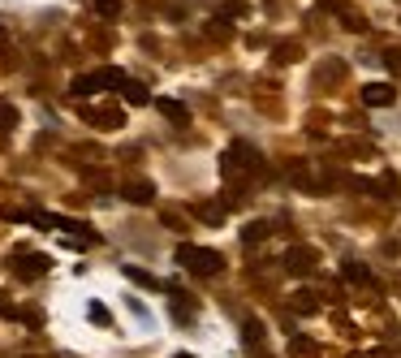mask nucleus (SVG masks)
Segmentation results:
<instances>
[{
  "label": "nucleus",
  "instance_id": "1",
  "mask_svg": "<svg viewBox=\"0 0 401 358\" xmlns=\"http://www.w3.org/2000/svg\"><path fill=\"white\" fill-rule=\"evenodd\" d=\"M177 264L186 272H195V276H216L224 259L216 251H207V246H190V242H182V246H177Z\"/></svg>",
  "mask_w": 401,
  "mask_h": 358
},
{
  "label": "nucleus",
  "instance_id": "2",
  "mask_svg": "<svg viewBox=\"0 0 401 358\" xmlns=\"http://www.w3.org/2000/svg\"><path fill=\"white\" fill-rule=\"evenodd\" d=\"M125 83V74L121 70H100V74H83V78H74V95H95L100 87H121Z\"/></svg>",
  "mask_w": 401,
  "mask_h": 358
},
{
  "label": "nucleus",
  "instance_id": "3",
  "mask_svg": "<svg viewBox=\"0 0 401 358\" xmlns=\"http://www.w3.org/2000/svg\"><path fill=\"white\" fill-rule=\"evenodd\" d=\"M224 177H242V173H250L254 169V147H246V143H233L229 151H224Z\"/></svg>",
  "mask_w": 401,
  "mask_h": 358
},
{
  "label": "nucleus",
  "instance_id": "4",
  "mask_svg": "<svg viewBox=\"0 0 401 358\" xmlns=\"http://www.w3.org/2000/svg\"><path fill=\"white\" fill-rule=\"evenodd\" d=\"M393 100H397V91H393L389 83H367V87H362V104H367V108H389Z\"/></svg>",
  "mask_w": 401,
  "mask_h": 358
},
{
  "label": "nucleus",
  "instance_id": "5",
  "mask_svg": "<svg viewBox=\"0 0 401 358\" xmlns=\"http://www.w3.org/2000/svg\"><path fill=\"white\" fill-rule=\"evenodd\" d=\"M47 268H52L47 255H18V264H13V272H18L22 281H35V276H43Z\"/></svg>",
  "mask_w": 401,
  "mask_h": 358
},
{
  "label": "nucleus",
  "instance_id": "6",
  "mask_svg": "<svg viewBox=\"0 0 401 358\" xmlns=\"http://www.w3.org/2000/svg\"><path fill=\"white\" fill-rule=\"evenodd\" d=\"M285 268H290L294 276H307V272H315V251H311V246H294L290 255H285Z\"/></svg>",
  "mask_w": 401,
  "mask_h": 358
},
{
  "label": "nucleus",
  "instance_id": "7",
  "mask_svg": "<svg viewBox=\"0 0 401 358\" xmlns=\"http://www.w3.org/2000/svg\"><path fill=\"white\" fill-rule=\"evenodd\" d=\"M87 121H95L100 129H117L121 125V112L117 108H87Z\"/></svg>",
  "mask_w": 401,
  "mask_h": 358
},
{
  "label": "nucleus",
  "instance_id": "8",
  "mask_svg": "<svg viewBox=\"0 0 401 358\" xmlns=\"http://www.w3.org/2000/svg\"><path fill=\"white\" fill-rule=\"evenodd\" d=\"M121 95H125V100H130V104H151V95H147V87H142V83H130V78H125V83H121Z\"/></svg>",
  "mask_w": 401,
  "mask_h": 358
},
{
  "label": "nucleus",
  "instance_id": "9",
  "mask_svg": "<svg viewBox=\"0 0 401 358\" xmlns=\"http://www.w3.org/2000/svg\"><path fill=\"white\" fill-rule=\"evenodd\" d=\"M121 194H125L130 203H138V207H142V203H151V194H155V190H151L147 182H130V186H125Z\"/></svg>",
  "mask_w": 401,
  "mask_h": 358
},
{
  "label": "nucleus",
  "instance_id": "10",
  "mask_svg": "<svg viewBox=\"0 0 401 358\" xmlns=\"http://www.w3.org/2000/svg\"><path fill=\"white\" fill-rule=\"evenodd\" d=\"M155 108H160V112H164V117H169V121H177V125H186V121H190V112H186V104H177V100H160Z\"/></svg>",
  "mask_w": 401,
  "mask_h": 358
},
{
  "label": "nucleus",
  "instance_id": "11",
  "mask_svg": "<svg viewBox=\"0 0 401 358\" xmlns=\"http://www.w3.org/2000/svg\"><path fill=\"white\" fill-rule=\"evenodd\" d=\"M268 233H272V224H268V220H250L246 229H242V242H246V246H254V242H263Z\"/></svg>",
  "mask_w": 401,
  "mask_h": 358
},
{
  "label": "nucleus",
  "instance_id": "12",
  "mask_svg": "<svg viewBox=\"0 0 401 358\" xmlns=\"http://www.w3.org/2000/svg\"><path fill=\"white\" fill-rule=\"evenodd\" d=\"M294 311H298V315H315V311H319V302H315L311 289H298V294H294Z\"/></svg>",
  "mask_w": 401,
  "mask_h": 358
},
{
  "label": "nucleus",
  "instance_id": "13",
  "mask_svg": "<svg viewBox=\"0 0 401 358\" xmlns=\"http://www.w3.org/2000/svg\"><path fill=\"white\" fill-rule=\"evenodd\" d=\"M195 211H199V220H207V224H220L224 220V207L220 203H199Z\"/></svg>",
  "mask_w": 401,
  "mask_h": 358
},
{
  "label": "nucleus",
  "instance_id": "14",
  "mask_svg": "<svg viewBox=\"0 0 401 358\" xmlns=\"http://www.w3.org/2000/svg\"><path fill=\"white\" fill-rule=\"evenodd\" d=\"M259 337H263V324L246 319V350H259Z\"/></svg>",
  "mask_w": 401,
  "mask_h": 358
},
{
  "label": "nucleus",
  "instance_id": "15",
  "mask_svg": "<svg viewBox=\"0 0 401 358\" xmlns=\"http://www.w3.org/2000/svg\"><path fill=\"white\" fill-rule=\"evenodd\" d=\"M95 13L100 18H121V0H95Z\"/></svg>",
  "mask_w": 401,
  "mask_h": 358
},
{
  "label": "nucleus",
  "instance_id": "16",
  "mask_svg": "<svg viewBox=\"0 0 401 358\" xmlns=\"http://www.w3.org/2000/svg\"><path fill=\"white\" fill-rule=\"evenodd\" d=\"M345 281H354V285H367V281H371V272H367L362 264H345Z\"/></svg>",
  "mask_w": 401,
  "mask_h": 358
},
{
  "label": "nucleus",
  "instance_id": "17",
  "mask_svg": "<svg viewBox=\"0 0 401 358\" xmlns=\"http://www.w3.org/2000/svg\"><path fill=\"white\" fill-rule=\"evenodd\" d=\"M125 276H130L134 285H147V289H155V285H160L155 276H147V272H142V268H125Z\"/></svg>",
  "mask_w": 401,
  "mask_h": 358
},
{
  "label": "nucleus",
  "instance_id": "18",
  "mask_svg": "<svg viewBox=\"0 0 401 358\" xmlns=\"http://www.w3.org/2000/svg\"><path fill=\"white\" fill-rule=\"evenodd\" d=\"M18 125V108L13 104H0V129H13Z\"/></svg>",
  "mask_w": 401,
  "mask_h": 358
},
{
  "label": "nucleus",
  "instance_id": "19",
  "mask_svg": "<svg viewBox=\"0 0 401 358\" xmlns=\"http://www.w3.org/2000/svg\"><path fill=\"white\" fill-rule=\"evenodd\" d=\"M298 56H302V52H298L294 43H281V48H277V61H281V65H290V61H298Z\"/></svg>",
  "mask_w": 401,
  "mask_h": 358
},
{
  "label": "nucleus",
  "instance_id": "20",
  "mask_svg": "<svg viewBox=\"0 0 401 358\" xmlns=\"http://www.w3.org/2000/svg\"><path fill=\"white\" fill-rule=\"evenodd\" d=\"M290 350H294V358H298V354H302V358H315V346H311V341H294Z\"/></svg>",
  "mask_w": 401,
  "mask_h": 358
},
{
  "label": "nucleus",
  "instance_id": "21",
  "mask_svg": "<svg viewBox=\"0 0 401 358\" xmlns=\"http://www.w3.org/2000/svg\"><path fill=\"white\" fill-rule=\"evenodd\" d=\"M95 324H108V306H100V302H91V311H87Z\"/></svg>",
  "mask_w": 401,
  "mask_h": 358
},
{
  "label": "nucleus",
  "instance_id": "22",
  "mask_svg": "<svg viewBox=\"0 0 401 358\" xmlns=\"http://www.w3.org/2000/svg\"><path fill=\"white\" fill-rule=\"evenodd\" d=\"M345 26H349V30H362V26H367V22H362V18H358V13H345Z\"/></svg>",
  "mask_w": 401,
  "mask_h": 358
},
{
  "label": "nucleus",
  "instance_id": "23",
  "mask_svg": "<svg viewBox=\"0 0 401 358\" xmlns=\"http://www.w3.org/2000/svg\"><path fill=\"white\" fill-rule=\"evenodd\" d=\"M319 5H324V9H336V5H345V0H319Z\"/></svg>",
  "mask_w": 401,
  "mask_h": 358
}]
</instances>
